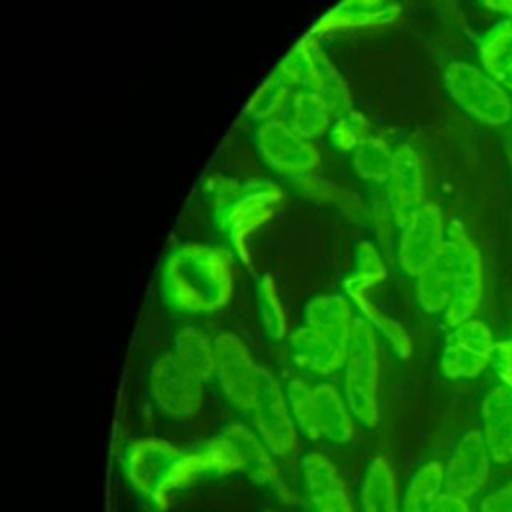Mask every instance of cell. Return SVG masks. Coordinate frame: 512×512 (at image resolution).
Segmentation results:
<instances>
[{
    "label": "cell",
    "instance_id": "1",
    "mask_svg": "<svg viewBox=\"0 0 512 512\" xmlns=\"http://www.w3.org/2000/svg\"><path fill=\"white\" fill-rule=\"evenodd\" d=\"M414 280L428 314H442L450 328L472 318L484 292L482 256L458 220L448 224L442 250Z\"/></svg>",
    "mask_w": 512,
    "mask_h": 512
},
{
    "label": "cell",
    "instance_id": "2",
    "mask_svg": "<svg viewBox=\"0 0 512 512\" xmlns=\"http://www.w3.org/2000/svg\"><path fill=\"white\" fill-rule=\"evenodd\" d=\"M234 288V254L208 242L176 246L160 268L164 302L184 314H212L230 302Z\"/></svg>",
    "mask_w": 512,
    "mask_h": 512
},
{
    "label": "cell",
    "instance_id": "3",
    "mask_svg": "<svg viewBox=\"0 0 512 512\" xmlns=\"http://www.w3.org/2000/svg\"><path fill=\"white\" fill-rule=\"evenodd\" d=\"M214 222L226 248L250 268L248 238L270 222L284 204V190L270 180H232L216 176L206 186Z\"/></svg>",
    "mask_w": 512,
    "mask_h": 512
},
{
    "label": "cell",
    "instance_id": "4",
    "mask_svg": "<svg viewBox=\"0 0 512 512\" xmlns=\"http://www.w3.org/2000/svg\"><path fill=\"white\" fill-rule=\"evenodd\" d=\"M286 398L296 428L306 438L336 446L346 444L354 436L350 408L332 384L308 386L302 380H292Z\"/></svg>",
    "mask_w": 512,
    "mask_h": 512
},
{
    "label": "cell",
    "instance_id": "5",
    "mask_svg": "<svg viewBox=\"0 0 512 512\" xmlns=\"http://www.w3.org/2000/svg\"><path fill=\"white\" fill-rule=\"evenodd\" d=\"M448 98L470 118L484 126H504L512 120V92L482 66L450 60L442 70Z\"/></svg>",
    "mask_w": 512,
    "mask_h": 512
},
{
    "label": "cell",
    "instance_id": "6",
    "mask_svg": "<svg viewBox=\"0 0 512 512\" xmlns=\"http://www.w3.org/2000/svg\"><path fill=\"white\" fill-rule=\"evenodd\" d=\"M342 370V396L352 418L364 428H374L378 422V342L374 328L362 316L354 318Z\"/></svg>",
    "mask_w": 512,
    "mask_h": 512
},
{
    "label": "cell",
    "instance_id": "7",
    "mask_svg": "<svg viewBox=\"0 0 512 512\" xmlns=\"http://www.w3.org/2000/svg\"><path fill=\"white\" fill-rule=\"evenodd\" d=\"M254 144L264 164L292 182L314 176L320 166V152L314 140L302 136L284 118L256 124Z\"/></svg>",
    "mask_w": 512,
    "mask_h": 512
},
{
    "label": "cell",
    "instance_id": "8",
    "mask_svg": "<svg viewBox=\"0 0 512 512\" xmlns=\"http://www.w3.org/2000/svg\"><path fill=\"white\" fill-rule=\"evenodd\" d=\"M264 370L258 368L244 346V342L230 334L220 332L214 336V378L226 402L238 412L252 414L262 382Z\"/></svg>",
    "mask_w": 512,
    "mask_h": 512
},
{
    "label": "cell",
    "instance_id": "9",
    "mask_svg": "<svg viewBox=\"0 0 512 512\" xmlns=\"http://www.w3.org/2000/svg\"><path fill=\"white\" fill-rule=\"evenodd\" d=\"M398 230L394 246L396 264L406 276L416 278L438 256L446 242L440 206L432 200H424Z\"/></svg>",
    "mask_w": 512,
    "mask_h": 512
},
{
    "label": "cell",
    "instance_id": "10",
    "mask_svg": "<svg viewBox=\"0 0 512 512\" xmlns=\"http://www.w3.org/2000/svg\"><path fill=\"white\" fill-rule=\"evenodd\" d=\"M150 394L160 412L170 418L194 416L204 400V380L192 374L168 352L150 368Z\"/></svg>",
    "mask_w": 512,
    "mask_h": 512
},
{
    "label": "cell",
    "instance_id": "11",
    "mask_svg": "<svg viewBox=\"0 0 512 512\" xmlns=\"http://www.w3.org/2000/svg\"><path fill=\"white\" fill-rule=\"evenodd\" d=\"M182 454L166 440L146 438L134 442L124 460V472L136 492L160 502L172 488V476Z\"/></svg>",
    "mask_w": 512,
    "mask_h": 512
},
{
    "label": "cell",
    "instance_id": "12",
    "mask_svg": "<svg viewBox=\"0 0 512 512\" xmlns=\"http://www.w3.org/2000/svg\"><path fill=\"white\" fill-rule=\"evenodd\" d=\"M496 352L492 330L482 320H466L452 328L440 356V370L446 378L478 376Z\"/></svg>",
    "mask_w": 512,
    "mask_h": 512
},
{
    "label": "cell",
    "instance_id": "13",
    "mask_svg": "<svg viewBox=\"0 0 512 512\" xmlns=\"http://www.w3.org/2000/svg\"><path fill=\"white\" fill-rule=\"evenodd\" d=\"M258 438L278 458H286L296 448V422L292 418L288 398L278 382L266 372L258 402L252 410Z\"/></svg>",
    "mask_w": 512,
    "mask_h": 512
},
{
    "label": "cell",
    "instance_id": "14",
    "mask_svg": "<svg viewBox=\"0 0 512 512\" xmlns=\"http://www.w3.org/2000/svg\"><path fill=\"white\" fill-rule=\"evenodd\" d=\"M386 206L394 224L400 228L410 214L424 202L422 160L408 142L394 148V162L386 180Z\"/></svg>",
    "mask_w": 512,
    "mask_h": 512
},
{
    "label": "cell",
    "instance_id": "15",
    "mask_svg": "<svg viewBox=\"0 0 512 512\" xmlns=\"http://www.w3.org/2000/svg\"><path fill=\"white\" fill-rule=\"evenodd\" d=\"M490 460L482 432L464 434L444 466V490L462 498L476 494L488 480Z\"/></svg>",
    "mask_w": 512,
    "mask_h": 512
},
{
    "label": "cell",
    "instance_id": "16",
    "mask_svg": "<svg viewBox=\"0 0 512 512\" xmlns=\"http://www.w3.org/2000/svg\"><path fill=\"white\" fill-rule=\"evenodd\" d=\"M398 14L400 6L390 0H338L314 22L310 34L320 40V36L334 32L384 26L394 22Z\"/></svg>",
    "mask_w": 512,
    "mask_h": 512
},
{
    "label": "cell",
    "instance_id": "17",
    "mask_svg": "<svg viewBox=\"0 0 512 512\" xmlns=\"http://www.w3.org/2000/svg\"><path fill=\"white\" fill-rule=\"evenodd\" d=\"M302 482L306 498L316 512H354L340 472L324 454L310 452L304 456Z\"/></svg>",
    "mask_w": 512,
    "mask_h": 512
},
{
    "label": "cell",
    "instance_id": "18",
    "mask_svg": "<svg viewBox=\"0 0 512 512\" xmlns=\"http://www.w3.org/2000/svg\"><path fill=\"white\" fill-rule=\"evenodd\" d=\"M288 352L302 370L316 376H328L342 368L348 346L302 324L288 334Z\"/></svg>",
    "mask_w": 512,
    "mask_h": 512
},
{
    "label": "cell",
    "instance_id": "19",
    "mask_svg": "<svg viewBox=\"0 0 512 512\" xmlns=\"http://www.w3.org/2000/svg\"><path fill=\"white\" fill-rule=\"evenodd\" d=\"M482 436L496 464L512 462V388L494 386L482 402Z\"/></svg>",
    "mask_w": 512,
    "mask_h": 512
},
{
    "label": "cell",
    "instance_id": "20",
    "mask_svg": "<svg viewBox=\"0 0 512 512\" xmlns=\"http://www.w3.org/2000/svg\"><path fill=\"white\" fill-rule=\"evenodd\" d=\"M354 318L352 302L342 294H318L304 308L306 326L346 346L350 344Z\"/></svg>",
    "mask_w": 512,
    "mask_h": 512
},
{
    "label": "cell",
    "instance_id": "21",
    "mask_svg": "<svg viewBox=\"0 0 512 512\" xmlns=\"http://www.w3.org/2000/svg\"><path fill=\"white\" fill-rule=\"evenodd\" d=\"M336 114L332 106L312 90H296L286 108V122L308 140L328 134Z\"/></svg>",
    "mask_w": 512,
    "mask_h": 512
},
{
    "label": "cell",
    "instance_id": "22",
    "mask_svg": "<svg viewBox=\"0 0 512 512\" xmlns=\"http://www.w3.org/2000/svg\"><path fill=\"white\" fill-rule=\"evenodd\" d=\"M360 512H400L394 472L380 456L372 458L364 470L360 484Z\"/></svg>",
    "mask_w": 512,
    "mask_h": 512
},
{
    "label": "cell",
    "instance_id": "23",
    "mask_svg": "<svg viewBox=\"0 0 512 512\" xmlns=\"http://www.w3.org/2000/svg\"><path fill=\"white\" fill-rule=\"evenodd\" d=\"M222 436L234 446L240 468L246 470L254 482H270L276 478V466L272 462L274 454L264 446L260 438L238 424L224 430Z\"/></svg>",
    "mask_w": 512,
    "mask_h": 512
},
{
    "label": "cell",
    "instance_id": "24",
    "mask_svg": "<svg viewBox=\"0 0 512 512\" xmlns=\"http://www.w3.org/2000/svg\"><path fill=\"white\" fill-rule=\"evenodd\" d=\"M480 66L502 86L512 72V20H500L478 40Z\"/></svg>",
    "mask_w": 512,
    "mask_h": 512
},
{
    "label": "cell",
    "instance_id": "25",
    "mask_svg": "<svg viewBox=\"0 0 512 512\" xmlns=\"http://www.w3.org/2000/svg\"><path fill=\"white\" fill-rule=\"evenodd\" d=\"M348 158L360 180L368 184H386L394 162V148L384 138L370 134L348 154Z\"/></svg>",
    "mask_w": 512,
    "mask_h": 512
},
{
    "label": "cell",
    "instance_id": "26",
    "mask_svg": "<svg viewBox=\"0 0 512 512\" xmlns=\"http://www.w3.org/2000/svg\"><path fill=\"white\" fill-rule=\"evenodd\" d=\"M294 92L296 90L276 70H272L250 94L244 106V116L250 118L254 124L280 118V112H286Z\"/></svg>",
    "mask_w": 512,
    "mask_h": 512
},
{
    "label": "cell",
    "instance_id": "27",
    "mask_svg": "<svg viewBox=\"0 0 512 512\" xmlns=\"http://www.w3.org/2000/svg\"><path fill=\"white\" fill-rule=\"evenodd\" d=\"M180 364L202 380L214 376V338L196 326H184L174 336V352Z\"/></svg>",
    "mask_w": 512,
    "mask_h": 512
},
{
    "label": "cell",
    "instance_id": "28",
    "mask_svg": "<svg viewBox=\"0 0 512 512\" xmlns=\"http://www.w3.org/2000/svg\"><path fill=\"white\" fill-rule=\"evenodd\" d=\"M384 278H386V266H384L380 250L368 238L358 240V244L354 248L352 272L344 278L346 298L366 294V290H370Z\"/></svg>",
    "mask_w": 512,
    "mask_h": 512
},
{
    "label": "cell",
    "instance_id": "29",
    "mask_svg": "<svg viewBox=\"0 0 512 512\" xmlns=\"http://www.w3.org/2000/svg\"><path fill=\"white\" fill-rule=\"evenodd\" d=\"M444 488V466L440 462H426L410 478L400 512H430L434 498Z\"/></svg>",
    "mask_w": 512,
    "mask_h": 512
},
{
    "label": "cell",
    "instance_id": "30",
    "mask_svg": "<svg viewBox=\"0 0 512 512\" xmlns=\"http://www.w3.org/2000/svg\"><path fill=\"white\" fill-rule=\"evenodd\" d=\"M254 294H256L258 314H260V320H262V326H264V332L268 334V338L270 340L286 338V334H288L286 314H284L272 274H262L256 280Z\"/></svg>",
    "mask_w": 512,
    "mask_h": 512
},
{
    "label": "cell",
    "instance_id": "31",
    "mask_svg": "<svg viewBox=\"0 0 512 512\" xmlns=\"http://www.w3.org/2000/svg\"><path fill=\"white\" fill-rule=\"evenodd\" d=\"M348 300L352 302V306H356V308L360 310L362 318H364L374 330L382 332V336L388 340L390 348H392L398 356H402V358L410 356V352H412L410 336L406 334V330H404L396 320H392L388 314H384L380 308H376V306L368 300L366 294H358V296H352V298H348Z\"/></svg>",
    "mask_w": 512,
    "mask_h": 512
},
{
    "label": "cell",
    "instance_id": "32",
    "mask_svg": "<svg viewBox=\"0 0 512 512\" xmlns=\"http://www.w3.org/2000/svg\"><path fill=\"white\" fill-rule=\"evenodd\" d=\"M370 120L360 110H346L338 114L328 130V140L332 148L350 154L362 140L370 136Z\"/></svg>",
    "mask_w": 512,
    "mask_h": 512
},
{
    "label": "cell",
    "instance_id": "33",
    "mask_svg": "<svg viewBox=\"0 0 512 512\" xmlns=\"http://www.w3.org/2000/svg\"><path fill=\"white\" fill-rule=\"evenodd\" d=\"M482 512H512V482L484 496L480 504Z\"/></svg>",
    "mask_w": 512,
    "mask_h": 512
},
{
    "label": "cell",
    "instance_id": "34",
    "mask_svg": "<svg viewBox=\"0 0 512 512\" xmlns=\"http://www.w3.org/2000/svg\"><path fill=\"white\" fill-rule=\"evenodd\" d=\"M430 512H470V506H468L466 498L444 490L434 498Z\"/></svg>",
    "mask_w": 512,
    "mask_h": 512
},
{
    "label": "cell",
    "instance_id": "35",
    "mask_svg": "<svg viewBox=\"0 0 512 512\" xmlns=\"http://www.w3.org/2000/svg\"><path fill=\"white\" fill-rule=\"evenodd\" d=\"M484 8L504 16V20H512V0H480Z\"/></svg>",
    "mask_w": 512,
    "mask_h": 512
},
{
    "label": "cell",
    "instance_id": "36",
    "mask_svg": "<svg viewBox=\"0 0 512 512\" xmlns=\"http://www.w3.org/2000/svg\"><path fill=\"white\" fill-rule=\"evenodd\" d=\"M496 356H498V354H496ZM498 368H500V376H502L504 384L512 388V358H508V356H498Z\"/></svg>",
    "mask_w": 512,
    "mask_h": 512
},
{
    "label": "cell",
    "instance_id": "37",
    "mask_svg": "<svg viewBox=\"0 0 512 512\" xmlns=\"http://www.w3.org/2000/svg\"><path fill=\"white\" fill-rule=\"evenodd\" d=\"M494 354L512 358V342H500V344H496V352H494Z\"/></svg>",
    "mask_w": 512,
    "mask_h": 512
},
{
    "label": "cell",
    "instance_id": "38",
    "mask_svg": "<svg viewBox=\"0 0 512 512\" xmlns=\"http://www.w3.org/2000/svg\"><path fill=\"white\" fill-rule=\"evenodd\" d=\"M504 86H506V88H508V90H510V92H512V72H510V74H508V78H506V82H504Z\"/></svg>",
    "mask_w": 512,
    "mask_h": 512
}]
</instances>
